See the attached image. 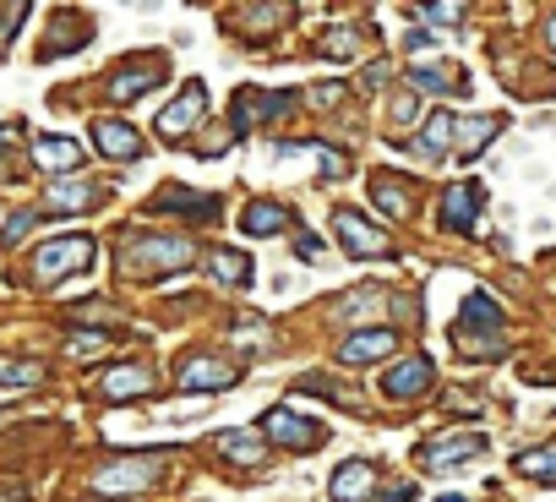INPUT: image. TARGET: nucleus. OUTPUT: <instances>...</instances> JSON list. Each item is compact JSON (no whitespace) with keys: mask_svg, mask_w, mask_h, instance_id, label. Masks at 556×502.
<instances>
[{"mask_svg":"<svg viewBox=\"0 0 556 502\" xmlns=\"http://www.w3.org/2000/svg\"><path fill=\"white\" fill-rule=\"evenodd\" d=\"M153 208H159V213H191V218H213V213H218V197H202V191H191V186H164Z\"/></svg>","mask_w":556,"mask_h":502,"instance_id":"4468645a","label":"nucleus"},{"mask_svg":"<svg viewBox=\"0 0 556 502\" xmlns=\"http://www.w3.org/2000/svg\"><path fill=\"white\" fill-rule=\"evenodd\" d=\"M180 388L186 393H224V388H235V372L213 355H197V361L180 366Z\"/></svg>","mask_w":556,"mask_h":502,"instance_id":"1a4fd4ad","label":"nucleus"},{"mask_svg":"<svg viewBox=\"0 0 556 502\" xmlns=\"http://www.w3.org/2000/svg\"><path fill=\"white\" fill-rule=\"evenodd\" d=\"M371 202H377L382 213L404 218V213H409V186H404V180H388V175H377V180H371Z\"/></svg>","mask_w":556,"mask_h":502,"instance_id":"393cba45","label":"nucleus"},{"mask_svg":"<svg viewBox=\"0 0 556 502\" xmlns=\"http://www.w3.org/2000/svg\"><path fill=\"white\" fill-rule=\"evenodd\" d=\"M420 17H426V23H458V17H464V7H426Z\"/></svg>","mask_w":556,"mask_h":502,"instance_id":"473e14b6","label":"nucleus"},{"mask_svg":"<svg viewBox=\"0 0 556 502\" xmlns=\"http://www.w3.org/2000/svg\"><path fill=\"white\" fill-rule=\"evenodd\" d=\"M409 88L420 93H464V77L453 61H431V66H409Z\"/></svg>","mask_w":556,"mask_h":502,"instance_id":"dca6fc26","label":"nucleus"},{"mask_svg":"<svg viewBox=\"0 0 556 502\" xmlns=\"http://www.w3.org/2000/svg\"><path fill=\"white\" fill-rule=\"evenodd\" d=\"M164 469V453H137V459H115L104 469H93V491H142L153 486Z\"/></svg>","mask_w":556,"mask_h":502,"instance_id":"7ed1b4c3","label":"nucleus"},{"mask_svg":"<svg viewBox=\"0 0 556 502\" xmlns=\"http://www.w3.org/2000/svg\"><path fill=\"white\" fill-rule=\"evenodd\" d=\"M426 388H431V361H426V355L399 361V366L382 377V393H388V399H415V393H426Z\"/></svg>","mask_w":556,"mask_h":502,"instance_id":"9b49d317","label":"nucleus"},{"mask_svg":"<svg viewBox=\"0 0 556 502\" xmlns=\"http://www.w3.org/2000/svg\"><path fill=\"white\" fill-rule=\"evenodd\" d=\"M207 274H213L218 285H245V279H251V263L240 258V251H213Z\"/></svg>","mask_w":556,"mask_h":502,"instance_id":"a878e982","label":"nucleus"},{"mask_svg":"<svg viewBox=\"0 0 556 502\" xmlns=\"http://www.w3.org/2000/svg\"><path fill=\"white\" fill-rule=\"evenodd\" d=\"M148 388H153L148 366H115V372H104V382H99L104 399H142Z\"/></svg>","mask_w":556,"mask_h":502,"instance_id":"6ab92c4d","label":"nucleus"},{"mask_svg":"<svg viewBox=\"0 0 556 502\" xmlns=\"http://www.w3.org/2000/svg\"><path fill=\"white\" fill-rule=\"evenodd\" d=\"M295 251H301L306 263H317V258H323V240H317V235L306 229V235H295Z\"/></svg>","mask_w":556,"mask_h":502,"instance_id":"2f4dec72","label":"nucleus"},{"mask_svg":"<svg viewBox=\"0 0 556 502\" xmlns=\"http://www.w3.org/2000/svg\"><path fill=\"white\" fill-rule=\"evenodd\" d=\"M513 464H518V475L556 486V442H545V448H523V453H518Z\"/></svg>","mask_w":556,"mask_h":502,"instance_id":"b1692460","label":"nucleus"},{"mask_svg":"<svg viewBox=\"0 0 556 502\" xmlns=\"http://www.w3.org/2000/svg\"><path fill=\"white\" fill-rule=\"evenodd\" d=\"M344 99V83H328V88H317V104H339Z\"/></svg>","mask_w":556,"mask_h":502,"instance_id":"f704fd0d","label":"nucleus"},{"mask_svg":"<svg viewBox=\"0 0 556 502\" xmlns=\"http://www.w3.org/2000/svg\"><path fill=\"white\" fill-rule=\"evenodd\" d=\"M213 448H218L224 459H235V464H267V442H262V431H245V426L218 431Z\"/></svg>","mask_w":556,"mask_h":502,"instance_id":"2eb2a0df","label":"nucleus"},{"mask_svg":"<svg viewBox=\"0 0 556 502\" xmlns=\"http://www.w3.org/2000/svg\"><path fill=\"white\" fill-rule=\"evenodd\" d=\"M480 202H485V191H480L475 180L453 186V191L442 197V224H447V229H475V218H480Z\"/></svg>","mask_w":556,"mask_h":502,"instance_id":"9d476101","label":"nucleus"},{"mask_svg":"<svg viewBox=\"0 0 556 502\" xmlns=\"http://www.w3.org/2000/svg\"><path fill=\"white\" fill-rule=\"evenodd\" d=\"M437 502H464V497H437Z\"/></svg>","mask_w":556,"mask_h":502,"instance_id":"e433bc0d","label":"nucleus"},{"mask_svg":"<svg viewBox=\"0 0 556 502\" xmlns=\"http://www.w3.org/2000/svg\"><path fill=\"white\" fill-rule=\"evenodd\" d=\"M469 328L502 334V306H496L491 296H469V301H464V312H458V334H469Z\"/></svg>","mask_w":556,"mask_h":502,"instance_id":"412c9836","label":"nucleus"},{"mask_svg":"<svg viewBox=\"0 0 556 502\" xmlns=\"http://www.w3.org/2000/svg\"><path fill=\"white\" fill-rule=\"evenodd\" d=\"M371 486H377V475H371V464H366V459H350V464L328 480L333 502H366V497H371Z\"/></svg>","mask_w":556,"mask_h":502,"instance_id":"ddd939ff","label":"nucleus"},{"mask_svg":"<svg viewBox=\"0 0 556 502\" xmlns=\"http://www.w3.org/2000/svg\"><path fill=\"white\" fill-rule=\"evenodd\" d=\"M115 263H121L126 279H153V274L191 268L197 251H191V240H180V235H126V246H121Z\"/></svg>","mask_w":556,"mask_h":502,"instance_id":"f257e3e1","label":"nucleus"},{"mask_svg":"<svg viewBox=\"0 0 556 502\" xmlns=\"http://www.w3.org/2000/svg\"><path fill=\"white\" fill-rule=\"evenodd\" d=\"M262 431H267L273 442H285V448H323V442H328V431H323L317 421L295 415L290 404H278V410H267V415H262Z\"/></svg>","mask_w":556,"mask_h":502,"instance_id":"39448f33","label":"nucleus"},{"mask_svg":"<svg viewBox=\"0 0 556 502\" xmlns=\"http://www.w3.org/2000/svg\"><path fill=\"white\" fill-rule=\"evenodd\" d=\"M447 148H453V115L437 110V115L426 121V131L415 137V153H420V159H442Z\"/></svg>","mask_w":556,"mask_h":502,"instance_id":"aec40b11","label":"nucleus"},{"mask_svg":"<svg viewBox=\"0 0 556 502\" xmlns=\"http://www.w3.org/2000/svg\"><path fill=\"white\" fill-rule=\"evenodd\" d=\"M77 268H93V240H88V235H61V240H45L39 263H34L39 285H55V279L77 274Z\"/></svg>","mask_w":556,"mask_h":502,"instance_id":"f03ea898","label":"nucleus"},{"mask_svg":"<svg viewBox=\"0 0 556 502\" xmlns=\"http://www.w3.org/2000/svg\"><path fill=\"white\" fill-rule=\"evenodd\" d=\"M361 50V34L355 28H333L328 39H323V55H333V61H350Z\"/></svg>","mask_w":556,"mask_h":502,"instance_id":"c85d7f7f","label":"nucleus"},{"mask_svg":"<svg viewBox=\"0 0 556 502\" xmlns=\"http://www.w3.org/2000/svg\"><path fill=\"white\" fill-rule=\"evenodd\" d=\"M104 344H110V334H93V328H88V334H72L66 350H72L77 361H88V355H104Z\"/></svg>","mask_w":556,"mask_h":502,"instance_id":"7c9ffc66","label":"nucleus"},{"mask_svg":"<svg viewBox=\"0 0 556 502\" xmlns=\"http://www.w3.org/2000/svg\"><path fill=\"white\" fill-rule=\"evenodd\" d=\"M388 121H393V131H409V126L420 121V99H415V93H399L393 110H388Z\"/></svg>","mask_w":556,"mask_h":502,"instance_id":"c756f323","label":"nucleus"},{"mask_svg":"<svg viewBox=\"0 0 556 502\" xmlns=\"http://www.w3.org/2000/svg\"><path fill=\"white\" fill-rule=\"evenodd\" d=\"M502 131V121L496 115H480V121H464V115H453V142H458V159H475L491 137Z\"/></svg>","mask_w":556,"mask_h":502,"instance_id":"f3484780","label":"nucleus"},{"mask_svg":"<svg viewBox=\"0 0 556 502\" xmlns=\"http://www.w3.org/2000/svg\"><path fill=\"white\" fill-rule=\"evenodd\" d=\"M34 159H39V170L66 175V170H77V164H83V148H77L72 137H39V142H34Z\"/></svg>","mask_w":556,"mask_h":502,"instance_id":"a211bd4d","label":"nucleus"},{"mask_svg":"<svg viewBox=\"0 0 556 502\" xmlns=\"http://www.w3.org/2000/svg\"><path fill=\"white\" fill-rule=\"evenodd\" d=\"M285 224H290V213L278 208V202H251V208L240 213V229H245V235H278Z\"/></svg>","mask_w":556,"mask_h":502,"instance_id":"5701e85b","label":"nucleus"},{"mask_svg":"<svg viewBox=\"0 0 556 502\" xmlns=\"http://www.w3.org/2000/svg\"><path fill=\"white\" fill-rule=\"evenodd\" d=\"M333 229H339V240L355 251V258H388V235H382L377 224H366L361 213H350V208H344V213L333 218Z\"/></svg>","mask_w":556,"mask_h":502,"instance_id":"423d86ee","label":"nucleus"},{"mask_svg":"<svg viewBox=\"0 0 556 502\" xmlns=\"http://www.w3.org/2000/svg\"><path fill=\"white\" fill-rule=\"evenodd\" d=\"M159 83H164V72H137V77L126 72V77L110 83V93H115V99H137V93H148V88H159Z\"/></svg>","mask_w":556,"mask_h":502,"instance_id":"cd10ccee","label":"nucleus"},{"mask_svg":"<svg viewBox=\"0 0 556 502\" xmlns=\"http://www.w3.org/2000/svg\"><path fill=\"white\" fill-rule=\"evenodd\" d=\"M545 39H551V50H556V17H551V23H545Z\"/></svg>","mask_w":556,"mask_h":502,"instance_id":"c9c22d12","label":"nucleus"},{"mask_svg":"<svg viewBox=\"0 0 556 502\" xmlns=\"http://www.w3.org/2000/svg\"><path fill=\"white\" fill-rule=\"evenodd\" d=\"M93 202V186L88 180H55L50 191H45V208L50 213H77V208H88Z\"/></svg>","mask_w":556,"mask_h":502,"instance_id":"4be33fe9","label":"nucleus"},{"mask_svg":"<svg viewBox=\"0 0 556 502\" xmlns=\"http://www.w3.org/2000/svg\"><path fill=\"white\" fill-rule=\"evenodd\" d=\"M28 224H34V213H17V218L7 224V235H0V246H12V240H17V235H23Z\"/></svg>","mask_w":556,"mask_h":502,"instance_id":"72a5a7b5","label":"nucleus"},{"mask_svg":"<svg viewBox=\"0 0 556 502\" xmlns=\"http://www.w3.org/2000/svg\"><path fill=\"white\" fill-rule=\"evenodd\" d=\"M93 142L104 148V159H137V153H142V137H137L126 121H110V115L93 121Z\"/></svg>","mask_w":556,"mask_h":502,"instance_id":"f8f14e48","label":"nucleus"},{"mask_svg":"<svg viewBox=\"0 0 556 502\" xmlns=\"http://www.w3.org/2000/svg\"><path fill=\"white\" fill-rule=\"evenodd\" d=\"M393 350H399V334H393V328H361V334H350V339L339 344V355H344L350 366L382 361V355H393Z\"/></svg>","mask_w":556,"mask_h":502,"instance_id":"6e6552de","label":"nucleus"},{"mask_svg":"<svg viewBox=\"0 0 556 502\" xmlns=\"http://www.w3.org/2000/svg\"><path fill=\"white\" fill-rule=\"evenodd\" d=\"M0 382L7 388H34V382H45V366L39 361H0Z\"/></svg>","mask_w":556,"mask_h":502,"instance_id":"bb28decb","label":"nucleus"},{"mask_svg":"<svg viewBox=\"0 0 556 502\" xmlns=\"http://www.w3.org/2000/svg\"><path fill=\"white\" fill-rule=\"evenodd\" d=\"M485 453V437L480 431H458V437H437L431 448H426V464L431 469H458V464H469V459H480Z\"/></svg>","mask_w":556,"mask_h":502,"instance_id":"0eeeda50","label":"nucleus"},{"mask_svg":"<svg viewBox=\"0 0 556 502\" xmlns=\"http://www.w3.org/2000/svg\"><path fill=\"white\" fill-rule=\"evenodd\" d=\"M202 110H207V88H202V83H186L180 99L159 110V137H164V142H186V137L202 126Z\"/></svg>","mask_w":556,"mask_h":502,"instance_id":"20e7f679","label":"nucleus"}]
</instances>
